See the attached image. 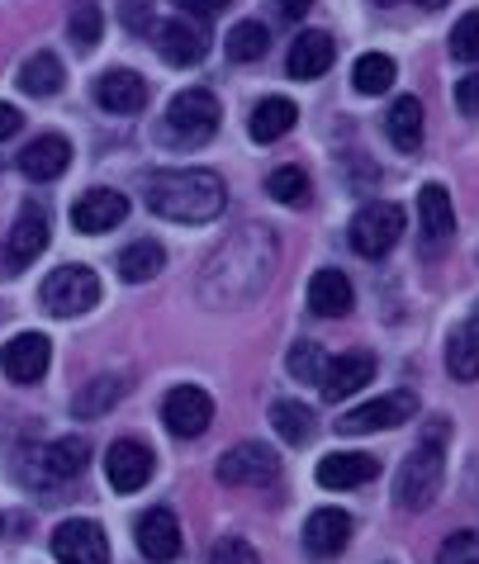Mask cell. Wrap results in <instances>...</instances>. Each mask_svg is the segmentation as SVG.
I'll list each match as a JSON object with an SVG mask.
<instances>
[{
	"label": "cell",
	"instance_id": "obj_1",
	"mask_svg": "<svg viewBox=\"0 0 479 564\" xmlns=\"http://www.w3.org/2000/svg\"><path fill=\"white\" fill-rule=\"evenodd\" d=\"M275 271V238L266 228H238L219 252L209 257L199 294L205 304H242L266 285V275Z\"/></svg>",
	"mask_w": 479,
	"mask_h": 564
},
{
	"label": "cell",
	"instance_id": "obj_2",
	"mask_svg": "<svg viewBox=\"0 0 479 564\" xmlns=\"http://www.w3.org/2000/svg\"><path fill=\"white\" fill-rule=\"evenodd\" d=\"M143 199L152 214L172 218V224H209V218H219L228 205V185L219 171H209V166L152 171Z\"/></svg>",
	"mask_w": 479,
	"mask_h": 564
},
{
	"label": "cell",
	"instance_id": "obj_3",
	"mask_svg": "<svg viewBox=\"0 0 479 564\" xmlns=\"http://www.w3.org/2000/svg\"><path fill=\"white\" fill-rule=\"evenodd\" d=\"M446 436H451V427H446L442 417H432L427 427H423V442L409 451L404 465H399L394 503L404 508V512H423L432 498H437L442 475H446Z\"/></svg>",
	"mask_w": 479,
	"mask_h": 564
},
{
	"label": "cell",
	"instance_id": "obj_4",
	"mask_svg": "<svg viewBox=\"0 0 479 564\" xmlns=\"http://www.w3.org/2000/svg\"><path fill=\"white\" fill-rule=\"evenodd\" d=\"M219 119L224 109L219 100L209 96V90H181L166 109V123H162V143L166 148H205L214 133H219Z\"/></svg>",
	"mask_w": 479,
	"mask_h": 564
},
{
	"label": "cell",
	"instance_id": "obj_5",
	"mask_svg": "<svg viewBox=\"0 0 479 564\" xmlns=\"http://www.w3.org/2000/svg\"><path fill=\"white\" fill-rule=\"evenodd\" d=\"M39 300H43V308H48L53 318H76V313H90L100 304V275L90 271V265H57V271L43 280Z\"/></svg>",
	"mask_w": 479,
	"mask_h": 564
},
{
	"label": "cell",
	"instance_id": "obj_6",
	"mask_svg": "<svg viewBox=\"0 0 479 564\" xmlns=\"http://www.w3.org/2000/svg\"><path fill=\"white\" fill-rule=\"evenodd\" d=\"M404 209L390 205V199H380V205H366L357 218H351V252L366 257V261H380L390 257V247H399V238H404Z\"/></svg>",
	"mask_w": 479,
	"mask_h": 564
},
{
	"label": "cell",
	"instance_id": "obj_7",
	"mask_svg": "<svg viewBox=\"0 0 479 564\" xmlns=\"http://www.w3.org/2000/svg\"><path fill=\"white\" fill-rule=\"evenodd\" d=\"M214 475L228 489H266L281 475V456L266 446V442H242L233 451H224L219 465H214Z\"/></svg>",
	"mask_w": 479,
	"mask_h": 564
},
{
	"label": "cell",
	"instance_id": "obj_8",
	"mask_svg": "<svg viewBox=\"0 0 479 564\" xmlns=\"http://www.w3.org/2000/svg\"><path fill=\"white\" fill-rule=\"evenodd\" d=\"M43 247H48V209L24 205L20 218H14V228H10V238L0 242V280L20 275L29 261H39Z\"/></svg>",
	"mask_w": 479,
	"mask_h": 564
},
{
	"label": "cell",
	"instance_id": "obj_9",
	"mask_svg": "<svg viewBox=\"0 0 479 564\" xmlns=\"http://www.w3.org/2000/svg\"><path fill=\"white\" fill-rule=\"evenodd\" d=\"M413 413H418V399H413L409 389H394V394L370 399V403H361V409L342 413V417H337V432H347V436L384 432V427H399V422H409Z\"/></svg>",
	"mask_w": 479,
	"mask_h": 564
},
{
	"label": "cell",
	"instance_id": "obj_10",
	"mask_svg": "<svg viewBox=\"0 0 479 564\" xmlns=\"http://www.w3.org/2000/svg\"><path fill=\"white\" fill-rule=\"evenodd\" d=\"M162 422H166V432L172 436L190 442V436H199L214 422V399L199 384H181V389H172V394L162 399Z\"/></svg>",
	"mask_w": 479,
	"mask_h": 564
},
{
	"label": "cell",
	"instance_id": "obj_11",
	"mask_svg": "<svg viewBox=\"0 0 479 564\" xmlns=\"http://www.w3.org/2000/svg\"><path fill=\"white\" fill-rule=\"evenodd\" d=\"M53 555L62 564H105L110 560V536L96 522H86V517H67L53 531Z\"/></svg>",
	"mask_w": 479,
	"mask_h": 564
},
{
	"label": "cell",
	"instance_id": "obj_12",
	"mask_svg": "<svg viewBox=\"0 0 479 564\" xmlns=\"http://www.w3.org/2000/svg\"><path fill=\"white\" fill-rule=\"evenodd\" d=\"M48 360H53V341L43 333H20L14 341H6L0 351V370L10 375L14 384H39L48 375Z\"/></svg>",
	"mask_w": 479,
	"mask_h": 564
},
{
	"label": "cell",
	"instance_id": "obj_13",
	"mask_svg": "<svg viewBox=\"0 0 479 564\" xmlns=\"http://www.w3.org/2000/svg\"><path fill=\"white\" fill-rule=\"evenodd\" d=\"M347 541H351V517L342 508H318V512H308V522H304V555L308 560H337L347 551Z\"/></svg>",
	"mask_w": 479,
	"mask_h": 564
},
{
	"label": "cell",
	"instance_id": "obj_14",
	"mask_svg": "<svg viewBox=\"0 0 479 564\" xmlns=\"http://www.w3.org/2000/svg\"><path fill=\"white\" fill-rule=\"evenodd\" d=\"M152 451L143 442H133V436H119V442L105 451V475H110V484L119 494H133L143 489V484L152 479Z\"/></svg>",
	"mask_w": 479,
	"mask_h": 564
},
{
	"label": "cell",
	"instance_id": "obj_15",
	"mask_svg": "<svg viewBox=\"0 0 479 564\" xmlns=\"http://www.w3.org/2000/svg\"><path fill=\"white\" fill-rule=\"evenodd\" d=\"M152 43H157V53L172 62V67H195L199 57L209 53V34L199 24H190V20H162L157 29H152Z\"/></svg>",
	"mask_w": 479,
	"mask_h": 564
},
{
	"label": "cell",
	"instance_id": "obj_16",
	"mask_svg": "<svg viewBox=\"0 0 479 564\" xmlns=\"http://www.w3.org/2000/svg\"><path fill=\"white\" fill-rule=\"evenodd\" d=\"M133 536H138V551H143L152 564H166V560L181 555V522H176L172 508L143 512L138 517V527H133Z\"/></svg>",
	"mask_w": 479,
	"mask_h": 564
},
{
	"label": "cell",
	"instance_id": "obj_17",
	"mask_svg": "<svg viewBox=\"0 0 479 564\" xmlns=\"http://www.w3.org/2000/svg\"><path fill=\"white\" fill-rule=\"evenodd\" d=\"M86 460H90V446L81 442V436H62V442H48V446L39 451L34 475H24V479H39V484H67V479L81 475Z\"/></svg>",
	"mask_w": 479,
	"mask_h": 564
},
{
	"label": "cell",
	"instance_id": "obj_18",
	"mask_svg": "<svg viewBox=\"0 0 479 564\" xmlns=\"http://www.w3.org/2000/svg\"><path fill=\"white\" fill-rule=\"evenodd\" d=\"M129 218V199L119 191H86L81 199L72 205V224L76 232H110Z\"/></svg>",
	"mask_w": 479,
	"mask_h": 564
},
{
	"label": "cell",
	"instance_id": "obj_19",
	"mask_svg": "<svg viewBox=\"0 0 479 564\" xmlns=\"http://www.w3.org/2000/svg\"><path fill=\"white\" fill-rule=\"evenodd\" d=\"M72 166V143L62 133H39L29 138V148L20 152V171L29 181H57Z\"/></svg>",
	"mask_w": 479,
	"mask_h": 564
},
{
	"label": "cell",
	"instance_id": "obj_20",
	"mask_svg": "<svg viewBox=\"0 0 479 564\" xmlns=\"http://www.w3.org/2000/svg\"><path fill=\"white\" fill-rule=\"evenodd\" d=\"M380 465L366 451H333V456L318 460V484L323 489H361L366 479H375Z\"/></svg>",
	"mask_w": 479,
	"mask_h": 564
},
{
	"label": "cell",
	"instance_id": "obj_21",
	"mask_svg": "<svg viewBox=\"0 0 479 564\" xmlns=\"http://www.w3.org/2000/svg\"><path fill=\"white\" fill-rule=\"evenodd\" d=\"M96 105L100 109H110V115H138V109L148 105V86H143V76L138 72H105L100 82H96Z\"/></svg>",
	"mask_w": 479,
	"mask_h": 564
},
{
	"label": "cell",
	"instance_id": "obj_22",
	"mask_svg": "<svg viewBox=\"0 0 479 564\" xmlns=\"http://www.w3.org/2000/svg\"><path fill=\"white\" fill-rule=\"evenodd\" d=\"M333 39L323 34V29H308V34H300L295 43H290V57H285V72L295 76V82H314V76H323L333 67Z\"/></svg>",
	"mask_w": 479,
	"mask_h": 564
},
{
	"label": "cell",
	"instance_id": "obj_23",
	"mask_svg": "<svg viewBox=\"0 0 479 564\" xmlns=\"http://www.w3.org/2000/svg\"><path fill=\"white\" fill-rule=\"evenodd\" d=\"M375 380V356L370 351H347L328 360V375H323V394L328 399H351L357 389H366Z\"/></svg>",
	"mask_w": 479,
	"mask_h": 564
},
{
	"label": "cell",
	"instance_id": "obj_24",
	"mask_svg": "<svg viewBox=\"0 0 479 564\" xmlns=\"http://www.w3.org/2000/svg\"><path fill=\"white\" fill-rule=\"evenodd\" d=\"M295 119H300V109L295 100H285V96H266L257 109H252V119H247V133H252V143H281V138L295 129Z\"/></svg>",
	"mask_w": 479,
	"mask_h": 564
},
{
	"label": "cell",
	"instance_id": "obj_25",
	"mask_svg": "<svg viewBox=\"0 0 479 564\" xmlns=\"http://www.w3.org/2000/svg\"><path fill=\"white\" fill-rule=\"evenodd\" d=\"M357 304V294H351V280L342 271H318L308 280V308L318 313V318H342Z\"/></svg>",
	"mask_w": 479,
	"mask_h": 564
},
{
	"label": "cell",
	"instance_id": "obj_26",
	"mask_svg": "<svg viewBox=\"0 0 479 564\" xmlns=\"http://www.w3.org/2000/svg\"><path fill=\"white\" fill-rule=\"evenodd\" d=\"M384 133H390V143L399 152H418L423 148V105L413 96H399L390 105V115H384Z\"/></svg>",
	"mask_w": 479,
	"mask_h": 564
},
{
	"label": "cell",
	"instance_id": "obj_27",
	"mask_svg": "<svg viewBox=\"0 0 479 564\" xmlns=\"http://www.w3.org/2000/svg\"><path fill=\"white\" fill-rule=\"evenodd\" d=\"M418 218H423V242H427V247L446 242V238H451V228H456L451 195H446L442 185H423V195H418Z\"/></svg>",
	"mask_w": 479,
	"mask_h": 564
},
{
	"label": "cell",
	"instance_id": "obj_28",
	"mask_svg": "<svg viewBox=\"0 0 479 564\" xmlns=\"http://www.w3.org/2000/svg\"><path fill=\"white\" fill-rule=\"evenodd\" d=\"M62 82H67V72H62V62L53 53L24 57V67H20V90H24V96L48 100V96H57V90H62Z\"/></svg>",
	"mask_w": 479,
	"mask_h": 564
},
{
	"label": "cell",
	"instance_id": "obj_29",
	"mask_svg": "<svg viewBox=\"0 0 479 564\" xmlns=\"http://www.w3.org/2000/svg\"><path fill=\"white\" fill-rule=\"evenodd\" d=\"M162 265H166V252H162V242H152V238H138L119 252V275L129 280V285H148L152 275H162Z\"/></svg>",
	"mask_w": 479,
	"mask_h": 564
},
{
	"label": "cell",
	"instance_id": "obj_30",
	"mask_svg": "<svg viewBox=\"0 0 479 564\" xmlns=\"http://www.w3.org/2000/svg\"><path fill=\"white\" fill-rule=\"evenodd\" d=\"M123 389H129V380H123V375H100V380H90L81 394H76L72 413H76V417H100V413H110L115 403L123 399Z\"/></svg>",
	"mask_w": 479,
	"mask_h": 564
},
{
	"label": "cell",
	"instance_id": "obj_31",
	"mask_svg": "<svg viewBox=\"0 0 479 564\" xmlns=\"http://www.w3.org/2000/svg\"><path fill=\"white\" fill-rule=\"evenodd\" d=\"M271 427H275V436H285L290 446H308V442H314V413H308L304 403H295V399L271 403Z\"/></svg>",
	"mask_w": 479,
	"mask_h": 564
},
{
	"label": "cell",
	"instance_id": "obj_32",
	"mask_svg": "<svg viewBox=\"0 0 479 564\" xmlns=\"http://www.w3.org/2000/svg\"><path fill=\"white\" fill-rule=\"evenodd\" d=\"M394 76H399V67L390 53H366L357 67H351V86H357L361 96H384V90L394 86Z\"/></svg>",
	"mask_w": 479,
	"mask_h": 564
},
{
	"label": "cell",
	"instance_id": "obj_33",
	"mask_svg": "<svg viewBox=\"0 0 479 564\" xmlns=\"http://www.w3.org/2000/svg\"><path fill=\"white\" fill-rule=\"evenodd\" d=\"M266 48H271V29L257 24V20L233 24V29H228V39H224V53L233 57V62H257Z\"/></svg>",
	"mask_w": 479,
	"mask_h": 564
},
{
	"label": "cell",
	"instance_id": "obj_34",
	"mask_svg": "<svg viewBox=\"0 0 479 564\" xmlns=\"http://www.w3.org/2000/svg\"><path fill=\"white\" fill-rule=\"evenodd\" d=\"M446 370L456 375V380H479V337L470 327H456L451 337H446Z\"/></svg>",
	"mask_w": 479,
	"mask_h": 564
},
{
	"label": "cell",
	"instance_id": "obj_35",
	"mask_svg": "<svg viewBox=\"0 0 479 564\" xmlns=\"http://www.w3.org/2000/svg\"><path fill=\"white\" fill-rule=\"evenodd\" d=\"M290 375H295L300 384H323V375H328V351L308 337L295 341V347H290Z\"/></svg>",
	"mask_w": 479,
	"mask_h": 564
},
{
	"label": "cell",
	"instance_id": "obj_36",
	"mask_svg": "<svg viewBox=\"0 0 479 564\" xmlns=\"http://www.w3.org/2000/svg\"><path fill=\"white\" fill-rule=\"evenodd\" d=\"M266 195L281 199V205H304L308 199V176L300 166H275L266 176Z\"/></svg>",
	"mask_w": 479,
	"mask_h": 564
},
{
	"label": "cell",
	"instance_id": "obj_37",
	"mask_svg": "<svg viewBox=\"0 0 479 564\" xmlns=\"http://www.w3.org/2000/svg\"><path fill=\"white\" fill-rule=\"evenodd\" d=\"M451 57L456 62H479V10L460 14L451 29Z\"/></svg>",
	"mask_w": 479,
	"mask_h": 564
},
{
	"label": "cell",
	"instance_id": "obj_38",
	"mask_svg": "<svg viewBox=\"0 0 479 564\" xmlns=\"http://www.w3.org/2000/svg\"><path fill=\"white\" fill-rule=\"evenodd\" d=\"M437 564H479V531H456V536H446Z\"/></svg>",
	"mask_w": 479,
	"mask_h": 564
},
{
	"label": "cell",
	"instance_id": "obj_39",
	"mask_svg": "<svg viewBox=\"0 0 479 564\" xmlns=\"http://www.w3.org/2000/svg\"><path fill=\"white\" fill-rule=\"evenodd\" d=\"M67 29H72V39L81 43V48H96V39L105 34V14H100L96 6H81V10H76L72 20H67Z\"/></svg>",
	"mask_w": 479,
	"mask_h": 564
},
{
	"label": "cell",
	"instance_id": "obj_40",
	"mask_svg": "<svg viewBox=\"0 0 479 564\" xmlns=\"http://www.w3.org/2000/svg\"><path fill=\"white\" fill-rule=\"evenodd\" d=\"M209 564H261V560H257V551H252V545H247L242 536H224L219 545H214Z\"/></svg>",
	"mask_w": 479,
	"mask_h": 564
},
{
	"label": "cell",
	"instance_id": "obj_41",
	"mask_svg": "<svg viewBox=\"0 0 479 564\" xmlns=\"http://www.w3.org/2000/svg\"><path fill=\"white\" fill-rule=\"evenodd\" d=\"M119 20H123V29L143 34L148 20H152V0H119Z\"/></svg>",
	"mask_w": 479,
	"mask_h": 564
},
{
	"label": "cell",
	"instance_id": "obj_42",
	"mask_svg": "<svg viewBox=\"0 0 479 564\" xmlns=\"http://www.w3.org/2000/svg\"><path fill=\"white\" fill-rule=\"evenodd\" d=\"M456 105H460V115L479 119V72H475V76H466V82L456 86Z\"/></svg>",
	"mask_w": 479,
	"mask_h": 564
},
{
	"label": "cell",
	"instance_id": "obj_43",
	"mask_svg": "<svg viewBox=\"0 0 479 564\" xmlns=\"http://www.w3.org/2000/svg\"><path fill=\"white\" fill-rule=\"evenodd\" d=\"M20 129H24V115H20V109H14V105H0V143H10V138L20 133Z\"/></svg>",
	"mask_w": 479,
	"mask_h": 564
},
{
	"label": "cell",
	"instance_id": "obj_44",
	"mask_svg": "<svg viewBox=\"0 0 479 564\" xmlns=\"http://www.w3.org/2000/svg\"><path fill=\"white\" fill-rule=\"evenodd\" d=\"M181 14H219L224 6H233V0H172Z\"/></svg>",
	"mask_w": 479,
	"mask_h": 564
},
{
	"label": "cell",
	"instance_id": "obj_45",
	"mask_svg": "<svg viewBox=\"0 0 479 564\" xmlns=\"http://www.w3.org/2000/svg\"><path fill=\"white\" fill-rule=\"evenodd\" d=\"M275 10H281L285 20H304V14L314 10V0H275Z\"/></svg>",
	"mask_w": 479,
	"mask_h": 564
},
{
	"label": "cell",
	"instance_id": "obj_46",
	"mask_svg": "<svg viewBox=\"0 0 479 564\" xmlns=\"http://www.w3.org/2000/svg\"><path fill=\"white\" fill-rule=\"evenodd\" d=\"M375 6H399V0H375ZM423 10H437V6H446V0H418Z\"/></svg>",
	"mask_w": 479,
	"mask_h": 564
},
{
	"label": "cell",
	"instance_id": "obj_47",
	"mask_svg": "<svg viewBox=\"0 0 479 564\" xmlns=\"http://www.w3.org/2000/svg\"><path fill=\"white\" fill-rule=\"evenodd\" d=\"M466 327H470V333L479 337V304H475V313H470V323H466Z\"/></svg>",
	"mask_w": 479,
	"mask_h": 564
}]
</instances>
